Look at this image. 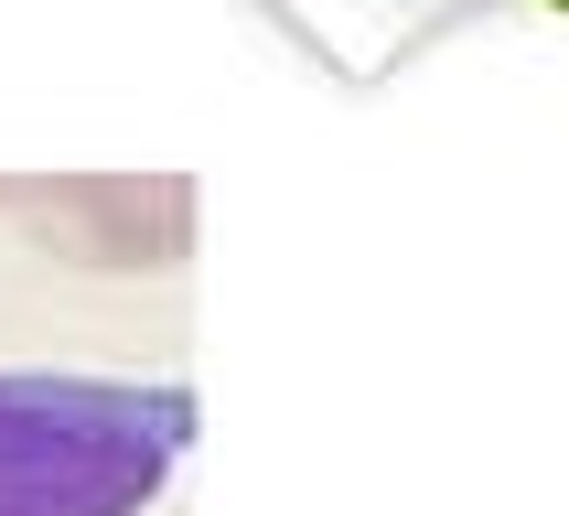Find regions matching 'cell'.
<instances>
[{
    "instance_id": "cell-1",
    "label": "cell",
    "mask_w": 569,
    "mask_h": 516,
    "mask_svg": "<svg viewBox=\"0 0 569 516\" xmlns=\"http://www.w3.org/2000/svg\"><path fill=\"white\" fill-rule=\"evenodd\" d=\"M193 452V387L0 366V516H151Z\"/></svg>"
},
{
    "instance_id": "cell-2",
    "label": "cell",
    "mask_w": 569,
    "mask_h": 516,
    "mask_svg": "<svg viewBox=\"0 0 569 516\" xmlns=\"http://www.w3.org/2000/svg\"><path fill=\"white\" fill-rule=\"evenodd\" d=\"M32 237L54 258H87V269H183L193 258V183L172 172H32Z\"/></svg>"
},
{
    "instance_id": "cell-3",
    "label": "cell",
    "mask_w": 569,
    "mask_h": 516,
    "mask_svg": "<svg viewBox=\"0 0 569 516\" xmlns=\"http://www.w3.org/2000/svg\"><path fill=\"white\" fill-rule=\"evenodd\" d=\"M32 205V172H0V216H22Z\"/></svg>"
}]
</instances>
